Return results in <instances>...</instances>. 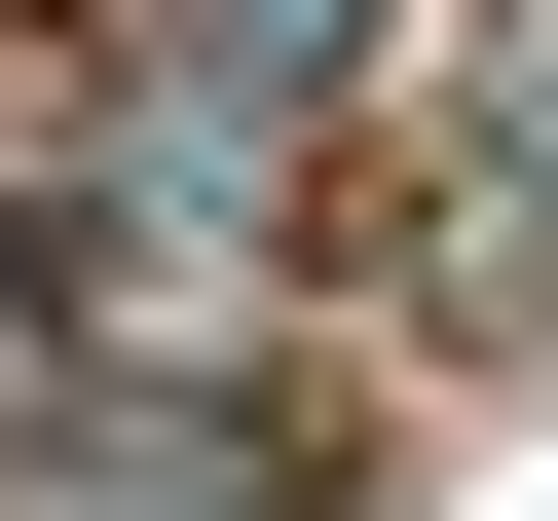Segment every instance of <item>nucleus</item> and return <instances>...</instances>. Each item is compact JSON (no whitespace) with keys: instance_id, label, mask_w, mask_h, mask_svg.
I'll return each instance as SVG.
<instances>
[{"instance_id":"f257e3e1","label":"nucleus","mask_w":558,"mask_h":521,"mask_svg":"<svg viewBox=\"0 0 558 521\" xmlns=\"http://www.w3.org/2000/svg\"><path fill=\"white\" fill-rule=\"evenodd\" d=\"M299 410H0V521H260Z\"/></svg>"},{"instance_id":"f03ea898","label":"nucleus","mask_w":558,"mask_h":521,"mask_svg":"<svg viewBox=\"0 0 558 521\" xmlns=\"http://www.w3.org/2000/svg\"><path fill=\"white\" fill-rule=\"evenodd\" d=\"M447 186H484V260H558V0L484 38V149H447Z\"/></svg>"}]
</instances>
